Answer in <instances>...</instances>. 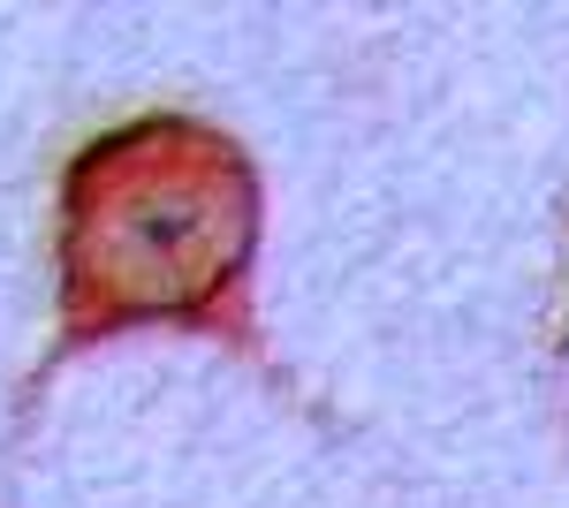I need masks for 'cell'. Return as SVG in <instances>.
Here are the masks:
<instances>
[{
  "instance_id": "1",
  "label": "cell",
  "mask_w": 569,
  "mask_h": 508,
  "mask_svg": "<svg viewBox=\"0 0 569 508\" xmlns=\"http://www.w3.org/2000/svg\"><path fill=\"white\" fill-rule=\"evenodd\" d=\"M259 243V175L198 122H137L99 137L61 198L69 335L213 311Z\"/></svg>"
}]
</instances>
